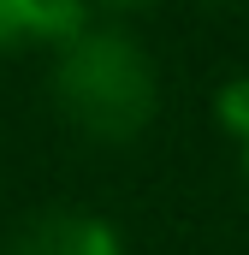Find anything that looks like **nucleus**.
<instances>
[{
  "mask_svg": "<svg viewBox=\"0 0 249 255\" xmlns=\"http://www.w3.org/2000/svg\"><path fill=\"white\" fill-rule=\"evenodd\" d=\"M0 255H124V238L113 220L89 208H48V214H30Z\"/></svg>",
  "mask_w": 249,
  "mask_h": 255,
  "instance_id": "2",
  "label": "nucleus"
},
{
  "mask_svg": "<svg viewBox=\"0 0 249 255\" xmlns=\"http://www.w3.org/2000/svg\"><path fill=\"white\" fill-rule=\"evenodd\" d=\"M214 113H220L226 130L238 136V154H244V172H249V77H232V83L214 95Z\"/></svg>",
  "mask_w": 249,
  "mask_h": 255,
  "instance_id": "4",
  "label": "nucleus"
},
{
  "mask_svg": "<svg viewBox=\"0 0 249 255\" xmlns=\"http://www.w3.org/2000/svg\"><path fill=\"white\" fill-rule=\"evenodd\" d=\"M48 83L60 113L95 142H130L160 107V71L148 42L107 12H89L65 42H54Z\"/></svg>",
  "mask_w": 249,
  "mask_h": 255,
  "instance_id": "1",
  "label": "nucleus"
},
{
  "mask_svg": "<svg viewBox=\"0 0 249 255\" xmlns=\"http://www.w3.org/2000/svg\"><path fill=\"white\" fill-rule=\"evenodd\" d=\"M89 6L77 0H0V48H30V42H65Z\"/></svg>",
  "mask_w": 249,
  "mask_h": 255,
  "instance_id": "3",
  "label": "nucleus"
}]
</instances>
